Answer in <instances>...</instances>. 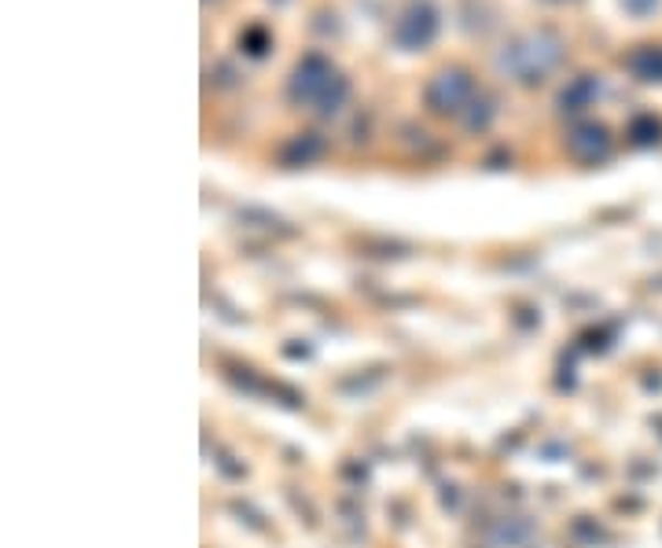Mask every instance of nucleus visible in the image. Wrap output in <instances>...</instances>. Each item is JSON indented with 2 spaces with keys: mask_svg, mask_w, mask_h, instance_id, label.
Returning a JSON list of instances; mask_svg holds the SVG:
<instances>
[{
  "mask_svg": "<svg viewBox=\"0 0 662 548\" xmlns=\"http://www.w3.org/2000/svg\"><path fill=\"white\" fill-rule=\"evenodd\" d=\"M622 4H626V8H629V12H633V15H648L651 8L659 4V0H622Z\"/></svg>",
  "mask_w": 662,
  "mask_h": 548,
  "instance_id": "5",
  "label": "nucleus"
},
{
  "mask_svg": "<svg viewBox=\"0 0 662 548\" xmlns=\"http://www.w3.org/2000/svg\"><path fill=\"white\" fill-rule=\"evenodd\" d=\"M434 8L427 4V0H412L409 8H405V15L398 19V26H394V37H398L401 48H423L427 41L434 37Z\"/></svg>",
  "mask_w": 662,
  "mask_h": 548,
  "instance_id": "2",
  "label": "nucleus"
},
{
  "mask_svg": "<svg viewBox=\"0 0 662 548\" xmlns=\"http://www.w3.org/2000/svg\"><path fill=\"white\" fill-rule=\"evenodd\" d=\"M472 92V81H467L464 70H442L427 89V100L434 103V111H456V103Z\"/></svg>",
  "mask_w": 662,
  "mask_h": 548,
  "instance_id": "3",
  "label": "nucleus"
},
{
  "mask_svg": "<svg viewBox=\"0 0 662 548\" xmlns=\"http://www.w3.org/2000/svg\"><path fill=\"white\" fill-rule=\"evenodd\" d=\"M343 78L335 74V67L324 56H306L295 67L291 78V96L298 103H335L343 96Z\"/></svg>",
  "mask_w": 662,
  "mask_h": 548,
  "instance_id": "1",
  "label": "nucleus"
},
{
  "mask_svg": "<svg viewBox=\"0 0 662 548\" xmlns=\"http://www.w3.org/2000/svg\"><path fill=\"white\" fill-rule=\"evenodd\" d=\"M640 59H648V67H640V70H637L640 78H644V81L662 78V48H655V52L644 48V52H640Z\"/></svg>",
  "mask_w": 662,
  "mask_h": 548,
  "instance_id": "4",
  "label": "nucleus"
}]
</instances>
